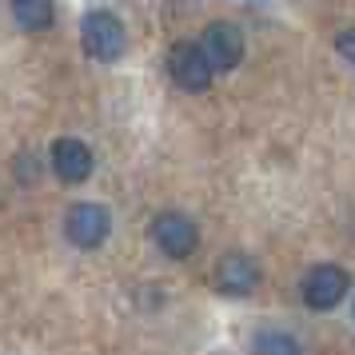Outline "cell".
I'll return each instance as SVG.
<instances>
[{
    "instance_id": "cell-1",
    "label": "cell",
    "mask_w": 355,
    "mask_h": 355,
    "mask_svg": "<svg viewBox=\"0 0 355 355\" xmlns=\"http://www.w3.org/2000/svg\"><path fill=\"white\" fill-rule=\"evenodd\" d=\"M80 44L84 52L100 60V64H116L124 49H128V36H124V24L112 17V12H88L80 24Z\"/></svg>"
},
{
    "instance_id": "cell-2",
    "label": "cell",
    "mask_w": 355,
    "mask_h": 355,
    "mask_svg": "<svg viewBox=\"0 0 355 355\" xmlns=\"http://www.w3.org/2000/svg\"><path fill=\"white\" fill-rule=\"evenodd\" d=\"M64 236H68V243H76L80 252H96L100 243L112 236V211L104 208V204H92V200L72 204L68 216H64Z\"/></svg>"
},
{
    "instance_id": "cell-3",
    "label": "cell",
    "mask_w": 355,
    "mask_h": 355,
    "mask_svg": "<svg viewBox=\"0 0 355 355\" xmlns=\"http://www.w3.org/2000/svg\"><path fill=\"white\" fill-rule=\"evenodd\" d=\"M168 76H172L176 88H184V92H208L216 68L208 64V56H204L200 44L176 40V44L168 49Z\"/></svg>"
},
{
    "instance_id": "cell-4",
    "label": "cell",
    "mask_w": 355,
    "mask_h": 355,
    "mask_svg": "<svg viewBox=\"0 0 355 355\" xmlns=\"http://www.w3.org/2000/svg\"><path fill=\"white\" fill-rule=\"evenodd\" d=\"M352 288V275L343 272L339 263H315L311 272L304 275L300 284V295L311 311H331V307L343 304V295Z\"/></svg>"
},
{
    "instance_id": "cell-5",
    "label": "cell",
    "mask_w": 355,
    "mask_h": 355,
    "mask_svg": "<svg viewBox=\"0 0 355 355\" xmlns=\"http://www.w3.org/2000/svg\"><path fill=\"white\" fill-rule=\"evenodd\" d=\"M152 240L168 259H188L200 248V227L184 211H160L152 220Z\"/></svg>"
},
{
    "instance_id": "cell-6",
    "label": "cell",
    "mask_w": 355,
    "mask_h": 355,
    "mask_svg": "<svg viewBox=\"0 0 355 355\" xmlns=\"http://www.w3.org/2000/svg\"><path fill=\"white\" fill-rule=\"evenodd\" d=\"M200 49H204V56H208V64L216 72H232L243 60V33L236 24H227V20H216V24L204 28Z\"/></svg>"
},
{
    "instance_id": "cell-7",
    "label": "cell",
    "mask_w": 355,
    "mask_h": 355,
    "mask_svg": "<svg viewBox=\"0 0 355 355\" xmlns=\"http://www.w3.org/2000/svg\"><path fill=\"white\" fill-rule=\"evenodd\" d=\"M259 279H263V272L248 252H227L216 263V291H224V295H236V300L252 295L259 288Z\"/></svg>"
},
{
    "instance_id": "cell-8",
    "label": "cell",
    "mask_w": 355,
    "mask_h": 355,
    "mask_svg": "<svg viewBox=\"0 0 355 355\" xmlns=\"http://www.w3.org/2000/svg\"><path fill=\"white\" fill-rule=\"evenodd\" d=\"M92 148L76 140V136H60L56 144H52V172L64 180V184H84V180L92 176Z\"/></svg>"
},
{
    "instance_id": "cell-9",
    "label": "cell",
    "mask_w": 355,
    "mask_h": 355,
    "mask_svg": "<svg viewBox=\"0 0 355 355\" xmlns=\"http://www.w3.org/2000/svg\"><path fill=\"white\" fill-rule=\"evenodd\" d=\"M12 20L24 33H49L56 24V4L52 0H12Z\"/></svg>"
},
{
    "instance_id": "cell-10",
    "label": "cell",
    "mask_w": 355,
    "mask_h": 355,
    "mask_svg": "<svg viewBox=\"0 0 355 355\" xmlns=\"http://www.w3.org/2000/svg\"><path fill=\"white\" fill-rule=\"evenodd\" d=\"M252 352L256 355H304V347L284 327H259L256 336H252Z\"/></svg>"
},
{
    "instance_id": "cell-11",
    "label": "cell",
    "mask_w": 355,
    "mask_h": 355,
    "mask_svg": "<svg viewBox=\"0 0 355 355\" xmlns=\"http://www.w3.org/2000/svg\"><path fill=\"white\" fill-rule=\"evenodd\" d=\"M336 52L347 64H355V28H343V33L336 36Z\"/></svg>"
}]
</instances>
